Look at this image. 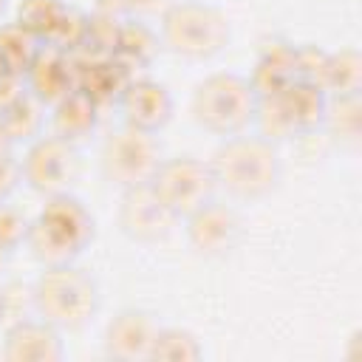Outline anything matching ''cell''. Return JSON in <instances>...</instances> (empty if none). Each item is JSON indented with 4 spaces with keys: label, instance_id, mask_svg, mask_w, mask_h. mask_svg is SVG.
<instances>
[{
    "label": "cell",
    "instance_id": "1",
    "mask_svg": "<svg viewBox=\"0 0 362 362\" xmlns=\"http://www.w3.org/2000/svg\"><path fill=\"white\" fill-rule=\"evenodd\" d=\"M215 184L232 201H263L272 195L283 175V161L277 144L260 133H235L221 141L209 158Z\"/></svg>",
    "mask_w": 362,
    "mask_h": 362
},
{
    "label": "cell",
    "instance_id": "2",
    "mask_svg": "<svg viewBox=\"0 0 362 362\" xmlns=\"http://www.w3.org/2000/svg\"><path fill=\"white\" fill-rule=\"evenodd\" d=\"M93 238H96L93 212L74 192H62L45 198V206L28 226L25 249L45 269V266L76 263L85 255V249L93 243Z\"/></svg>",
    "mask_w": 362,
    "mask_h": 362
},
{
    "label": "cell",
    "instance_id": "3",
    "mask_svg": "<svg viewBox=\"0 0 362 362\" xmlns=\"http://www.w3.org/2000/svg\"><path fill=\"white\" fill-rule=\"evenodd\" d=\"M31 294L34 314L48 320L59 331H76L88 325L102 303L96 277L76 263L45 266L34 280Z\"/></svg>",
    "mask_w": 362,
    "mask_h": 362
},
{
    "label": "cell",
    "instance_id": "4",
    "mask_svg": "<svg viewBox=\"0 0 362 362\" xmlns=\"http://www.w3.org/2000/svg\"><path fill=\"white\" fill-rule=\"evenodd\" d=\"M232 40L229 17L206 0H178L161 11L158 42L189 62L218 57Z\"/></svg>",
    "mask_w": 362,
    "mask_h": 362
},
{
    "label": "cell",
    "instance_id": "5",
    "mask_svg": "<svg viewBox=\"0 0 362 362\" xmlns=\"http://www.w3.org/2000/svg\"><path fill=\"white\" fill-rule=\"evenodd\" d=\"M257 99L260 96L252 88L249 76H240L235 71H215L195 85L189 110L198 127L218 139H226L255 124Z\"/></svg>",
    "mask_w": 362,
    "mask_h": 362
},
{
    "label": "cell",
    "instance_id": "6",
    "mask_svg": "<svg viewBox=\"0 0 362 362\" xmlns=\"http://www.w3.org/2000/svg\"><path fill=\"white\" fill-rule=\"evenodd\" d=\"M147 187L175 221H184L187 215H192L198 206H204L218 195V184L209 161L195 156L161 158Z\"/></svg>",
    "mask_w": 362,
    "mask_h": 362
},
{
    "label": "cell",
    "instance_id": "7",
    "mask_svg": "<svg viewBox=\"0 0 362 362\" xmlns=\"http://www.w3.org/2000/svg\"><path fill=\"white\" fill-rule=\"evenodd\" d=\"M156 136L158 133L136 130L130 124H122L119 130H113L99 150L102 178L119 189L147 184L161 161V144Z\"/></svg>",
    "mask_w": 362,
    "mask_h": 362
},
{
    "label": "cell",
    "instance_id": "8",
    "mask_svg": "<svg viewBox=\"0 0 362 362\" xmlns=\"http://www.w3.org/2000/svg\"><path fill=\"white\" fill-rule=\"evenodd\" d=\"M20 170H23V184H28L34 192L51 198V195H62V192H74L79 175H82V158H79V147H74L71 141L54 136V133H42L34 141H28L23 158H20Z\"/></svg>",
    "mask_w": 362,
    "mask_h": 362
},
{
    "label": "cell",
    "instance_id": "9",
    "mask_svg": "<svg viewBox=\"0 0 362 362\" xmlns=\"http://www.w3.org/2000/svg\"><path fill=\"white\" fill-rule=\"evenodd\" d=\"M184 232H187V243L192 246L195 255L221 257L238 246L240 218H238L235 206L212 198L204 206H198L192 215L184 218Z\"/></svg>",
    "mask_w": 362,
    "mask_h": 362
},
{
    "label": "cell",
    "instance_id": "10",
    "mask_svg": "<svg viewBox=\"0 0 362 362\" xmlns=\"http://www.w3.org/2000/svg\"><path fill=\"white\" fill-rule=\"evenodd\" d=\"M158 331H161V322L153 311L122 308L105 325V337H102L105 356L119 359V362L150 359V351H153Z\"/></svg>",
    "mask_w": 362,
    "mask_h": 362
},
{
    "label": "cell",
    "instance_id": "11",
    "mask_svg": "<svg viewBox=\"0 0 362 362\" xmlns=\"http://www.w3.org/2000/svg\"><path fill=\"white\" fill-rule=\"evenodd\" d=\"M3 359L8 362H59L65 356V339L57 325L42 317H20L3 334Z\"/></svg>",
    "mask_w": 362,
    "mask_h": 362
},
{
    "label": "cell",
    "instance_id": "12",
    "mask_svg": "<svg viewBox=\"0 0 362 362\" xmlns=\"http://www.w3.org/2000/svg\"><path fill=\"white\" fill-rule=\"evenodd\" d=\"M116 105L122 110V122L136 130L158 133L173 119V93L167 85L147 76H133Z\"/></svg>",
    "mask_w": 362,
    "mask_h": 362
},
{
    "label": "cell",
    "instance_id": "13",
    "mask_svg": "<svg viewBox=\"0 0 362 362\" xmlns=\"http://www.w3.org/2000/svg\"><path fill=\"white\" fill-rule=\"evenodd\" d=\"M173 223H178V221L158 204V198L150 192L147 184L122 189V201H119V229H122L130 240H136V243H156V240H164V238L170 235Z\"/></svg>",
    "mask_w": 362,
    "mask_h": 362
},
{
    "label": "cell",
    "instance_id": "14",
    "mask_svg": "<svg viewBox=\"0 0 362 362\" xmlns=\"http://www.w3.org/2000/svg\"><path fill=\"white\" fill-rule=\"evenodd\" d=\"M25 79H28V93H34L45 107H51L62 96L76 90L79 68L65 48L42 45L40 54L34 57L31 68L25 71Z\"/></svg>",
    "mask_w": 362,
    "mask_h": 362
},
{
    "label": "cell",
    "instance_id": "15",
    "mask_svg": "<svg viewBox=\"0 0 362 362\" xmlns=\"http://www.w3.org/2000/svg\"><path fill=\"white\" fill-rule=\"evenodd\" d=\"M96 124H99V105L79 88L62 96L57 105H51V133L71 141L74 147L90 141Z\"/></svg>",
    "mask_w": 362,
    "mask_h": 362
},
{
    "label": "cell",
    "instance_id": "16",
    "mask_svg": "<svg viewBox=\"0 0 362 362\" xmlns=\"http://www.w3.org/2000/svg\"><path fill=\"white\" fill-rule=\"evenodd\" d=\"M297 45L288 42H269L255 65V74L249 76L257 96H272L297 82Z\"/></svg>",
    "mask_w": 362,
    "mask_h": 362
},
{
    "label": "cell",
    "instance_id": "17",
    "mask_svg": "<svg viewBox=\"0 0 362 362\" xmlns=\"http://www.w3.org/2000/svg\"><path fill=\"white\" fill-rule=\"evenodd\" d=\"M130 79H133V74L119 59H113V57H96V59H88L79 68L76 88L82 93H88L102 107L107 102H119V96H122V90L127 88Z\"/></svg>",
    "mask_w": 362,
    "mask_h": 362
},
{
    "label": "cell",
    "instance_id": "18",
    "mask_svg": "<svg viewBox=\"0 0 362 362\" xmlns=\"http://www.w3.org/2000/svg\"><path fill=\"white\" fill-rule=\"evenodd\" d=\"M280 96H283V102H286V110H288V116H291V122H294L297 136L314 133L317 127H322L328 93H325L320 85L305 82V79H297V82H291L288 88H283Z\"/></svg>",
    "mask_w": 362,
    "mask_h": 362
},
{
    "label": "cell",
    "instance_id": "19",
    "mask_svg": "<svg viewBox=\"0 0 362 362\" xmlns=\"http://www.w3.org/2000/svg\"><path fill=\"white\" fill-rule=\"evenodd\" d=\"M322 127L331 141L342 150H359L362 144V99L359 96H328Z\"/></svg>",
    "mask_w": 362,
    "mask_h": 362
},
{
    "label": "cell",
    "instance_id": "20",
    "mask_svg": "<svg viewBox=\"0 0 362 362\" xmlns=\"http://www.w3.org/2000/svg\"><path fill=\"white\" fill-rule=\"evenodd\" d=\"M0 124L6 127V133L11 136L14 144H20V141L28 144L37 136H42V127H45V105L34 93L20 90L11 102H6L0 107Z\"/></svg>",
    "mask_w": 362,
    "mask_h": 362
},
{
    "label": "cell",
    "instance_id": "21",
    "mask_svg": "<svg viewBox=\"0 0 362 362\" xmlns=\"http://www.w3.org/2000/svg\"><path fill=\"white\" fill-rule=\"evenodd\" d=\"M322 90L328 96H359L362 93V54L356 48H339L325 57Z\"/></svg>",
    "mask_w": 362,
    "mask_h": 362
},
{
    "label": "cell",
    "instance_id": "22",
    "mask_svg": "<svg viewBox=\"0 0 362 362\" xmlns=\"http://www.w3.org/2000/svg\"><path fill=\"white\" fill-rule=\"evenodd\" d=\"M156 54H158V34H153L147 25L133 23V20L119 23V37H116L113 59H119L133 74V68L150 65Z\"/></svg>",
    "mask_w": 362,
    "mask_h": 362
},
{
    "label": "cell",
    "instance_id": "23",
    "mask_svg": "<svg viewBox=\"0 0 362 362\" xmlns=\"http://www.w3.org/2000/svg\"><path fill=\"white\" fill-rule=\"evenodd\" d=\"M40 48L42 42L28 28H23L17 20L8 25H0V59L14 76H25Z\"/></svg>",
    "mask_w": 362,
    "mask_h": 362
},
{
    "label": "cell",
    "instance_id": "24",
    "mask_svg": "<svg viewBox=\"0 0 362 362\" xmlns=\"http://www.w3.org/2000/svg\"><path fill=\"white\" fill-rule=\"evenodd\" d=\"M204 356V345L201 339L189 331V328H178V325H161L150 359H175V362H192Z\"/></svg>",
    "mask_w": 362,
    "mask_h": 362
},
{
    "label": "cell",
    "instance_id": "25",
    "mask_svg": "<svg viewBox=\"0 0 362 362\" xmlns=\"http://www.w3.org/2000/svg\"><path fill=\"white\" fill-rule=\"evenodd\" d=\"M28 226H31V221L20 206L0 201V249L14 255L20 246H25Z\"/></svg>",
    "mask_w": 362,
    "mask_h": 362
},
{
    "label": "cell",
    "instance_id": "26",
    "mask_svg": "<svg viewBox=\"0 0 362 362\" xmlns=\"http://www.w3.org/2000/svg\"><path fill=\"white\" fill-rule=\"evenodd\" d=\"M20 184H23L20 158H14V153H0V201H8Z\"/></svg>",
    "mask_w": 362,
    "mask_h": 362
},
{
    "label": "cell",
    "instance_id": "27",
    "mask_svg": "<svg viewBox=\"0 0 362 362\" xmlns=\"http://www.w3.org/2000/svg\"><path fill=\"white\" fill-rule=\"evenodd\" d=\"M99 11L113 14V17H124V14H141L158 6V0H96Z\"/></svg>",
    "mask_w": 362,
    "mask_h": 362
},
{
    "label": "cell",
    "instance_id": "28",
    "mask_svg": "<svg viewBox=\"0 0 362 362\" xmlns=\"http://www.w3.org/2000/svg\"><path fill=\"white\" fill-rule=\"evenodd\" d=\"M6 320V303H3V286H0V322Z\"/></svg>",
    "mask_w": 362,
    "mask_h": 362
},
{
    "label": "cell",
    "instance_id": "29",
    "mask_svg": "<svg viewBox=\"0 0 362 362\" xmlns=\"http://www.w3.org/2000/svg\"><path fill=\"white\" fill-rule=\"evenodd\" d=\"M8 257H11V252H6V249H0V269L6 266V260H8Z\"/></svg>",
    "mask_w": 362,
    "mask_h": 362
},
{
    "label": "cell",
    "instance_id": "30",
    "mask_svg": "<svg viewBox=\"0 0 362 362\" xmlns=\"http://www.w3.org/2000/svg\"><path fill=\"white\" fill-rule=\"evenodd\" d=\"M3 8H6V0H0V14H3Z\"/></svg>",
    "mask_w": 362,
    "mask_h": 362
}]
</instances>
